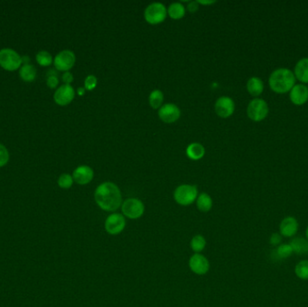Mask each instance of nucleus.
<instances>
[{
    "label": "nucleus",
    "instance_id": "11",
    "mask_svg": "<svg viewBox=\"0 0 308 307\" xmlns=\"http://www.w3.org/2000/svg\"><path fill=\"white\" fill-rule=\"evenodd\" d=\"M279 233L282 237L292 238L299 230V224L294 216H285L279 224Z\"/></svg>",
    "mask_w": 308,
    "mask_h": 307
},
{
    "label": "nucleus",
    "instance_id": "32",
    "mask_svg": "<svg viewBox=\"0 0 308 307\" xmlns=\"http://www.w3.org/2000/svg\"><path fill=\"white\" fill-rule=\"evenodd\" d=\"M282 237L279 232H274L270 237V244L271 246L278 247L282 243Z\"/></svg>",
    "mask_w": 308,
    "mask_h": 307
},
{
    "label": "nucleus",
    "instance_id": "36",
    "mask_svg": "<svg viewBox=\"0 0 308 307\" xmlns=\"http://www.w3.org/2000/svg\"><path fill=\"white\" fill-rule=\"evenodd\" d=\"M22 62L24 64H30V57L29 56H24L22 57Z\"/></svg>",
    "mask_w": 308,
    "mask_h": 307
},
{
    "label": "nucleus",
    "instance_id": "27",
    "mask_svg": "<svg viewBox=\"0 0 308 307\" xmlns=\"http://www.w3.org/2000/svg\"><path fill=\"white\" fill-rule=\"evenodd\" d=\"M163 93L159 89L153 90L150 94L149 97V103H150V106L154 108V109H157L160 108L162 106V102H163Z\"/></svg>",
    "mask_w": 308,
    "mask_h": 307
},
{
    "label": "nucleus",
    "instance_id": "12",
    "mask_svg": "<svg viewBox=\"0 0 308 307\" xmlns=\"http://www.w3.org/2000/svg\"><path fill=\"white\" fill-rule=\"evenodd\" d=\"M74 98H75L74 88L71 85H66V84L58 87L53 96L54 101L60 106H67L70 103H72Z\"/></svg>",
    "mask_w": 308,
    "mask_h": 307
},
{
    "label": "nucleus",
    "instance_id": "34",
    "mask_svg": "<svg viewBox=\"0 0 308 307\" xmlns=\"http://www.w3.org/2000/svg\"><path fill=\"white\" fill-rule=\"evenodd\" d=\"M62 81L66 85H70L73 81V75H72L71 72H64L63 75H62Z\"/></svg>",
    "mask_w": 308,
    "mask_h": 307
},
{
    "label": "nucleus",
    "instance_id": "26",
    "mask_svg": "<svg viewBox=\"0 0 308 307\" xmlns=\"http://www.w3.org/2000/svg\"><path fill=\"white\" fill-rule=\"evenodd\" d=\"M275 253L278 256V258L284 259V258H290L293 254V250L290 246V243H281L280 245H278L276 250Z\"/></svg>",
    "mask_w": 308,
    "mask_h": 307
},
{
    "label": "nucleus",
    "instance_id": "23",
    "mask_svg": "<svg viewBox=\"0 0 308 307\" xmlns=\"http://www.w3.org/2000/svg\"><path fill=\"white\" fill-rule=\"evenodd\" d=\"M184 6L180 2H174L168 8V14L173 19H181L185 15Z\"/></svg>",
    "mask_w": 308,
    "mask_h": 307
},
{
    "label": "nucleus",
    "instance_id": "28",
    "mask_svg": "<svg viewBox=\"0 0 308 307\" xmlns=\"http://www.w3.org/2000/svg\"><path fill=\"white\" fill-rule=\"evenodd\" d=\"M36 61L38 64L47 67L53 63V56L47 51H40L36 54Z\"/></svg>",
    "mask_w": 308,
    "mask_h": 307
},
{
    "label": "nucleus",
    "instance_id": "3",
    "mask_svg": "<svg viewBox=\"0 0 308 307\" xmlns=\"http://www.w3.org/2000/svg\"><path fill=\"white\" fill-rule=\"evenodd\" d=\"M199 190L195 185H188L184 184L178 186L174 191V200L177 202L179 205L183 206H188L193 204L197 198Z\"/></svg>",
    "mask_w": 308,
    "mask_h": 307
},
{
    "label": "nucleus",
    "instance_id": "4",
    "mask_svg": "<svg viewBox=\"0 0 308 307\" xmlns=\"http://www.w3.org/2000/svg\"><path fill=\"white\" fill-rule=\"evenodd\" d=\"M270 109L268 103L262 99L256 98L249 103L247 115L253 122H261L267 117Z\"/></svg>",
    "mask_w": 308,
    "mask_h": 307
},
{
    "label": "nucleus",
    "instance_id": "29",
    "mask_svg": "<svg viewBox=\"0 0 308 307\" xmlns=\"http://www.w3.org/2000/svg\"><path fill=\"white\" fill-rule=\"evenodd\" d=\"M73 182H74V180L71 175L61 174L60 178H58V185L60 188H63V190H68L70 187H72Z\"/></svg>",
    "mask_w": 308,
    "mask_h": 307
},
{
    "label": "nucleus",
    "instance_id": "21",
    "mask_svg": "<svg viewBox=\"0 0 308 307\" xmlns=\"http://www.w3.org/2000/svg\"><path fill=\"white\" fill-rule=\"evenodd\" d=\"M212 206H213V200L208 194H200L196 198V207L201 212H207L210 211Z\"/></svg>",
    "mask_w": 308,
    "mask_h": 307
},
{
    "label": "nucleus",
    "instance_id": "16",
    "mask_svg": "<svg viewBox=\"0 0 308 307\" xmlns=\"http://www.w3.org/2000/svg\"><path fill=\"white\" fill-rule=\"evenodd\" d=\"M94 177V171L86 165H81L73 171V180L79 185H86L91 182Z\"/></svg>",
    "mask_w": 308,
    "mask_h": 307
},
{
    "label": "nucleus",
    "instance_id": "20",
    "mask_svg": "<svg viewBox=\"0 0 308 307\" xmlns=\"http://www.w3.org/2000/svg\"><path fill=\"white\" fill-rule=\"evenodd\" d=\"M205 152L206 151H205L203 145L199 143H193V144H189L187 148V155L189 159H194V160H197V159L203 158Z\"/></svg>",
    "mask_w": 308,
    "mask_h": 307
},
{
    "label": "nucleus",
    "instance_id": "6",
    "mask_svg": "<svg viewBox=\"0 0 308 307\" xmlns=\"http://www.w3.org/2000/svg\"><path fill=\"white\" fill-rule=\"evenodd\" d=\"M168 10L164 5L154 2L149 5L144 11V18L150 25H158L165 20Z\"/></svg>",
    "mask_w": 308,
    "mask_h": 307
},
{
    "label": "nucleus",
    "instance_id": "9",
    "mask_svg": "<svg viewBox=\"0 0 308 307\" xmlns=\"http://www.w3.org/2000/svg\"><path fill=\"white\" fill-rule=\"evenodd\" d=\"M76 62L75 53L71 50H63L54 58V66L60 72H69Z\"/></svg>",
    "mask_w": 308,
    "mask_h": 307
},
{
    "label": "nucleus",
    "instance_id": "17",
    "mask_svg": "<svg viewBox=\"0 0 308 307\" xmlns=\"http://www.w3.org/2000/svg\"><path fill=\"white\" fill-rule=\"evenodd\" d=\"M293 72L296 80L300 81L301 84L308 83V57L302 58L297 61Z\"/></svg>",
    "mask_w": 308,
    "mask_h": 307
},
{
    "label": "nucleus",
    "instance_id": "30",
    "mask_svg": "<svg viewBox=\"0 0 308 307\" xmlns=\"http://www.w3.org/2000/svg\"><path fill=\"white\" fill-rule=\"evenodd\" d=\"M9 160V153L8 149L4 145L0 144V168L4 167Z\"/></svg>",
    "mask_w": 308,
    "mask_h": 307
},
{
    "label": "nucleus",
    "instance_id": "15",
    "mask_svg": "<svg viewBox=\"0 0 308 307\" xmlns=\"http://www.w3.org/2000/svg\"><path fill=\"white\" fill-rule=\"evenodd\" d=\"M290 99L295 106H303L308 101V87L304 84H296L290 91Z\"/></svg>",
    "mask_w": 308,
    "mask_h": 307
},
{
    "label": "nucleus",
    "instance_id": "19",
    "mask_svg": "<svg viewBox=\"0 0 308 307\" xmlns=\"http://www.w3.org/2000/svg\"><path fill=\"white\" fill-rule=\"evenodd\" d=\"M290 246L294 253L297 255L308 254V241L303 237H295L290 241Z\"/></svg>",
    "mask_w": 308,
    "mask_h": 307
},
{
    "label": "nucleus",
    "instance_id": "38",
    "mask_svg": "<svg viewBox=\"0 0 308 307\" xmlns=\"http://www.w3.org/2000/svg\"><path fill=\"white\" fill-rule=\"evenodd\" d=\"M85 90H86L85 87H79V88H78V94H79V96H83L85 94Z\"/></svg>",
    "mask_w": 308,
    "mask_h": 307
},
{
    "label": "nucleus",
    "instance_id": "33",
    "mask_svg": "<svg viewBox=\"0 0 308 307\" xmlns=\"http://www.w3.org/2000/svg\"><path fill=\"white\" fill-rule=\"evenodd\" d=\"M46 83H47V86L51 88H55L59 84L58 75H48Z\"/></svg>",
    "mask_w": 308,
    "mask_h": 307
},
{
    "label": "nucleus",
    "instance_id": "14",
    "mask_svg": "<svg viewBox=\"0 0 308 307\" xmlns=\"http://www.w3.org/2000/svg\"><path fill=\"white\" fill-rule=\"evenodd\" d=\"M181 116V110L174 104H166L160 107L159 117L167 124H171L177 121Z\"/></svg>",
    "mask_w": 308,
    "mask_h": 307
},
{
    "label": "nucleus",
    "instance_id": "31",
    "mask_svg": "<svg viewBox=\"0 0 308 307\" xmlns=\"http://www.w3.org/2000/svg\"><path fill=\"white\" fill-rule=\"evenodd\" d=\"M97 84H98V79L94 76V75H90V76L86 77L85 79V88L87 90H93L95 87H97Z\"/></svg>",
    "mask_w": 308,
    "mask_h": 307
},
{
    "label": "nucleus",
    "instance_id": "25",
    "mask_svg": "<svg viewBox=\"0 0 308 307\" xmlns=\"http://www.w3.org/2000/svg\"><path fill=\"white\" fill-rule=\"evenodd\" d=\"M295 274L301 280H308V259H303L295 266Z\"/></svg>",
    "mask_w": 308,
    "mask_h": 307
},
{
    "label": "nucleus",
    "instance_id": "8",
    "mask_svg": "<svg viewBox=\"0 0 308 307\" xmlns=\"http://www.w3.org/2000/svg\"><path fill=\"white\" fill-rule=\"evenodd\" d=\"M126 226V221L123 215L114 212L105 221V231L111 235H118L122 231H124Z\"/></svg>",
    "mask_w": 308,
    "mask_h": 307
},
{
    "label": "nucleus",
    "instance_id": "7",
    "mask_svg": "<svg viewBox=\"0 0 308 307\" xmlns=\"http://www.w3.org/2000/svg\"><path fill=\"white\" fill-rule=\"evenodd\" d=\"M123 216L131 220L139 219L144 214V205L138 198H128L122 203Z\"/></svg>",
    "mask_w": 308,
    "mask_h": 307
},
{
    "label": "nucleus",
    "instance_id": "1",
    "mask_svg": "<svg viewBox=\"0 0 308 307\" xmlns=\"http://www.w3.org/2000/svg\"><path fill=\"white\" fill-rule=\"evenodd\" d=\"M95 201L105 212H115L122 205V194L119 187L112 182L100 184L95 190Z\"/></svg>",
    "mask_w": 308,
    "mask_h": 307
},
{
    "label": "nucleus",
    "instance_id": "35",
    "mask_svg": "<svg viewBox=\"0 0 308 307\" xmlns=\"http://www.w3.org/2000/svg\"><path fill=\"white\" fill-rule=\"evenodd\" d=\"M199 3L196 1H192L188 5V10L191 13L196 11L199 9Z\"/></svg>",
    "mask_w": 308,
    "mask_h": 307
},
{
    "label": "nucleus",
    "instance_id": "22",
    "mask_svg": "<svg viewBox=\"0 0 308 307\" xmlns=\"http://www.w3.org/2000/svg\"><path fill=\"white\" fill-rule=\"evenodd\" d=\"M20 78L26 82H33L36 78V69L33 65L24 64L19 70Z\"/></svg>",
    "mask_w": 308,
    "mask_h": 307
},
{
    "label": "nucleus",
    "instance_id": "2",
    "mask_svg": "<svg viewBox=\"0 0 308 307\" xmlns=\"http://www.w3.org/2000/svg\"><path fill=\"white\" fill-rule=\"evenodd\" d=\"M296 77L290 68H278L271 72L269 86L277 94H285L296 85Z\"/></svg>",
    "mask_w": 308,
    "mask_h": 307
},
{
    "label": "nucleus",
    "instance_id": "24",
    "mask_svg": "<svg viewBox=\"0 0 308 307\" xmlns=\"http://www.w3.org/2000/svg\"><path fill=\"white\" fill-rule=\"evenodd\" d=\"M206 245H207V241L203 235L196 234L192 237L191 241H190V247H191L192 250L195 253H200L201 251H203L204 249L206 248Z\"/></svg>",
    "mask_w": 308,
    "mask_h": 307
},
{
    "label": "nucleus",
    "instance_id": "39",
    "mask_svg": "<svg viewBox=\"0 0 308 307\" xmlns=\"http://www.w3.org/2000/svg\"><path fill=\"white\" fill-rule=\"evenodd\" d=\"M305 238H306V240L308 241V226L306 227V229H305Z\"/></svg>",
    "mask_w": 308,
    "mask_h": 307
},
{
    "label": "nucleus",
    "instance_id": "37",
    "mask_svg": "<svg viewBox=\"0 0 308 307\" xmlns=\"http://www.w3.org/2000/svg\"><path fill=\"white\" fill-rule=\"evenodd\" d=\"M196 2L202 5H210L215 3V1H212V0H211V1H196Z\"/></svg>",
    "mask_w": 308,
    "mask_h": 307
},
{
    "label": "nucleus",
    "instance_id": "10",
    "mask_svg": "<svg viewBox=\"0 0 308 307\" xmlns=\"http://www.w3.org/2000/svg\"><path fill=\"white\" fill-rule=\"evenodd\" d=\"M188 266L193 273L200 275V276L206 275L210 269L209 261L207 259V257H205L204 255L200 254V253H195V254L192 255L189 258Z\"/></svg>",
    "mask_w": 308,
    "mask_h": 307
},
{
    "label": "nucleus",
    "instance_id": "18",
    "mask_svg": "<svg viewBox=\"0 0 308 307\" xmlns=\"http://www.w3.org/2000/svg\"><path fill=\"white\" fill-rule=\"evenodd\" d=\"M247 90L250 95L258 98L264 91V83L262 80L259 77H252L247 81Z\"/></svg>",
    "mask_w": 308,
    "mask_h": 307
},
{
    "label": "nucleus",
    "instance_id": "5",
    "mask_svg": "<svg viewBox=\"0 0 308 307\" xmlns=\"http://www.w3.org/2000/svg\"><path fill=\"white\" fill-rule=\"evenodd\" d=\"M22 63V57L15 50L10 48L0 50V67H2L6 70H16L21 67Z\"/></svg>",
    "mask_w": 308,
    "mask_h": 307
},
{
    "label": "nucleus",
    "instance_id": "13",
    "mask_svg": "<svg viewBox=\"0 0 308 307\" xmlns=\"http://www.w3.org/2000/svg\"><path fill=\"white\" fill-rule=\"evenodd\" d=\"M215 112L220 117L227 118L231 116L235 109V104L229 97H221L215 102Z\"/></svg>",
    "mask_w": 308,
    "mask_h": 307
}]
</instances>
